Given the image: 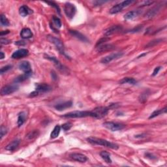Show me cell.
I'll use <instances>...</instances> for the list:
<instances>
[{"label":"cell","instance_id":"cell-35","mask_svg":"<svg viewBox=\"0 0 167 167\" xmlns=\"http://www.w3.org/2000/svg\"><path fill=\"white\" fill-rule=\"evenodd\" d=\"M7 129L4 125H1V129H0V135H1V138H2L4 136L7 134Z\"/></svg>","mask_w":167,"mask_h":167},{"label":"cell","instance_id":"cell-39","mask_svg":"<svg viewBox=\"0 0 167 167\" xmlns=\"http://www.w3.org/2000/svg\"><path fill=\"white\" fill-rule=\"evenodd\" d=\"M0 42H1V44H8L11 43V41L7 39H5V38H1L0 39Z\"/></svg>","mask_w":167,"mask_h":167},{"label":"cell","instance_id":"cell-10","mask_svg":"<svg viewBox=\"0 0 167 167\" xmlns=\"http://www.w3.org/2000/svg\"><path fill=\"white\" fill-rule=\"evenodd\" d=\"M123 55V53L118 52V53H114L110 55H108L107 56L102 58L101 60V63H108L112 62V61L118 59V58H121Z\"/></svg>","mask_w":167,"mask_h":167},{"label":"cell","instance_id":"cell-42","mask_svg":"<svg viewBox=\"0 0 167 167\" xmlns=\"http://www.w3.org/2000/svg\"><path fill=\"white\" fill-rule=\"evenodd\" d=\"M39 93L37 91H33L32 93H30V95H29V97H36V96H37L38 95H39Z\"/></svg>","mask_w":167,"mask_h":167},{"label":"cell","instance_id":"cell-11","mask_svg":"<svg viewBox=\"0 0 167 167\" xmlns=\"http://www.w3.org/2000/svg\"><path fill=\"white\" fill-rule=\"evenodd\" d=\"M18 68L20 69L21 71L24 72V73L32 74V70L31 67V65L29 62L27 61H24L22 62L18 65Z\"/></svg>","mask_w":167,"mask_h":167},{"label":"cell","instance_id":"cell-21","mask_svg":"<svg viewBox=\"0 0 167 167\" xmlns=\"http://www.w3.org/2000/svg\"><path fill=\"white\" fill-rule=\"evenodd\" d=\"M32 13H33L32 10L30 9L27 5H22V7H20V9H19V13H20V15L22 16H23V17L27 16V15H30V14H32Z\"/></svg>","mask_w":167,"mask_h":167},{"label":"cell","instance_id":"cell-13","mask_svg":"<svg viewBox=\"0 0 167 167\" xmlns=\"http://www.w3.org/2000/svg\"><path fill=\"white\" fill-rule=\"evenodd\" d=\"M28 54L29 51L27 49L21 48L14 52L12 54V58H14V59H19V58L26 56V55H28Z\"/></svg>","mask_w":167,"mask_h":167},{"label":"cell","instance_id":"cell-23","mask_svg":"<svg viewBox=\"0 0 167 167\" xmlns=\"http://www.w3.org/2000/svg\"><path fill=\"white\" fill-rule=\"evenodd\" d=\"M20 142V140H19V139L14 140L8 144V145L6 146V147H5V149L8 150V151H11V152L14 151V150H15L16 147L19 146Z\"/></svg>","mask_w":167,"mask_h":167},{"label":"cell","instance_id":"cell-9","mask_svg":"<svg viewBox=\"0 0 167 167\" xmlns=\"http://www.w3.org/2000/svg\"><path fill=\"white\" fill-rule=\"evenodd\" d=\"M18 90V86L16 84L7 85L3 87L1 90V95H8L11 93H13Z\"/></svg>","mask_w":167,"mask_h":167},{"label":"cell","instance_id":"cell-25","mask_svg":"<svg viewBox=\"0 0 167 167\" xmlns=\"http://www.w3.org/2000/svg\"><path fill=\"white\" fill-rule=\"evenodd\" d=\"M100 155L102 157V159H103L107 163H112V160H111L110 158V154L109 153L106 152V151H102L100 153Z\"/></svg>","mask_w":167,"mask_h":167},{"label":"cell","instance_id":"cell-44","mask_svg":"<svg viewBox=\"0 0 167 167\" xmlns=\"http://www.w3.org/2000/svg\"><path fill=\"white\" fill-rule=\"evenodd\" d=\"M8 33H9V30H6V31L1 32V33H0V35H1V36H4L5 35L8 34Z\"/></svg>","mask_w":167,"mask_h":167},{"label":"cell","instance_id":"cell-3","mask_svg":"<svg viewBox=\"0 0 167 167\" xmlns=\"http://www.w3.org/2000/svg\"><path fill=\"white\" fill-rule=\"evenodd\" d=\"M134 2L135 1H131V0H127V1H122L120 4H117L111 8L110 10V13L112 14V15H116V14L120 13L125 7H127Z\"/></svg>","mask_w":167,"mask_h":167},{"label":"cell","instance_id":"cell-7","mask_svg":"<svg viewBox=\"0 0 167 167\" xmlns=\"http://www.w3.org/2000/svg\"><path fill=\"white\" fill-rule=\"evenodd\" d=\"M91 112L93 114V118L101 119L107 115L108 112V108L107 107H99L95 108Z\"/></svg>","mask_w":167,"mask_h":167},{"label":"cell","instance_id":"cell-17","mask_svg":"<svg viewBox=\"0 0 167 167\" xmlns=\"http://www.w3.org/2000/svg\"><path fill=\"white\" fill-rule=\"evenodd\" d=\"M69 33H70L72 36H73L74 37L78 39L80 41L85 42V43L88 42V39H87V37H85V36L82 34L80 32L76 31V30H69Z\"/></svg>","mask_w":167,"mask_h":167},{"label":"cell","instance_id":"cell-4","mask_svg":"<svg viewBox=\"0 0 167 167\" xmlns=\"http://www.w3.org/2000/svg\"><path fill=\"white\" fill-rule=\"evenodd\" d=\"M47 39L48 40L51 42V43L54 44L56 47V48L58 50L61 54L65 55V51H64V45L62 43V41L59 39L54 37L52 35H48L47 36Z\"/></svg>","mask_w":167,"mask_h":167},{"label":"cell","instance_id":"cell-45","mask_svg":"<svg viewBox=\"0 0 167 167\" xmlns=\"http://www.w3.org/2000/svg\"><path fill=\"white\" fill-rule=\"evenodd\" d=\"M0 54H1V56H0V59L1 60H3L4 58H5V54H4V53L3 52H0Z\"/></svg>","mask_w":167,"mask_h":167},{"label":"cell","instance_id":"cell-31","mask_svg":"<svg viewBox=\"0 0 167 167\" xmlns=\"http://www.w3.org/2000/svg\"><path fill=\"white\" fill-rule=\"evenodd\" d=\"M52 21L53 22H54V24L56 27L60 28V27H62V22H61L60 19L58 17H57V16H53Z\"/></svg>","mask_w":167,"mask_h":167},{"label":"cell","instance_id":"cell-30","mask_svg":"<svg viewBox=\"0 0 167 167\" xmlns=\"http://www.w3.org/2000/svg\"><path fill=\"white\" fill-rule=\"evenodd\" d=\"M0 20H1V24L3 25V26H8L10 25L9 20H8L6 16L4 15H1V17H0Z\"/></svg>","mask_w":167,"mask_h":167},{"label":"cell","instance_id":"cell-33","mask_svg":"<svg viewBox=\"0 0 167 167\" xmlns=\"http://www.w3.org/2000/svg\"><path fill=\"white\" fill-rule=\"evenodd\" d=\"M73 126V124L70 122H67V123H64L62 125V129L64 131H67L70 130L71 128Z\"/></svg>","mask_w":167,"mask_h":167},{"label":"cell","instance_id":"cell-1","mask_svg":"<svg viewBox=\"0 0 167 167\" xmlns=\"http://www.w3.org/2000/svg\"><path fill=\"white\" fill-rule=\"evenodd\" d=\"M87 140L89 143L92 144V145L102 146L113 149H118L119 148L118 145H117L116 144L112 143L111 142L102 138H99L97 137H89L87 138Z\"/></svg>","mask_w":167,"mask_h":167},{"label":"cell","instance_id":"cell-37","mask_svg":"<svg viewBox=\"0 0 167 167\" xmlns=\"http://www.w3.org/2000/svg\"><path fill=\"white\" fill-rule=\"evenodd\" d=\"M12 68V65H7L5 67H3L1 69V74H4L5 73V72L8 71L9 70Z\"/></svg>","mask_w":167,"mask_h":167},{"label":"cell","instance_id":"cell-41","mask_svg":"<svg viewBox=\"0 0 167 167\" xmlns=\"http://www.w3.org/2000/svg\"><path fill=\"white\" fill-rule=\"evenodd\" d=\"M15 44L18 46H24L26 44V42H24L23 41H17L15 43Z\"/></svg>","mask_w":167,"mask_h":167},{"label":"cell","instance_id":"cell-38","mask_svg":"<svg viewBox=\"0 0 167 167\" xmlns=\"http://www.w3.org/2000/svg\"><path fill=\"white\" fill-rule=\"evenodd\" d=\"M154 3V1H143L140 3V6L141 7L148 6V5H152Z\"/></svg>","mask_w":167,"mask_h":167},{"label":"cell","instance_id":"cell-12","mask_svg":"<svg viewBox=\"0 0 167 167\" xmlns=\"http://www.w3.org/2000/svg\"><path fill=\"white\" fill-rule=\"evenodd\" d=\"M161 9V5H158L157 6L153 7L152 9L149 10L145 15V18L147 19H150L157 15L159 13V11Z\"/></svg>","mask_w":167,"mask_h":167},{"label":"cell","instance_id":"cell-24","mask_svg":"<svg viewBox=\"0 0 167 167\" xmlns=\"http://www.w3.org/2000/svg\"><path fill=\"white\" fill-rule=\"evenodd\" d=\"M119 83L120 84H129L131 85H136L137 84V81L135 79H133V78H130V77H126L122 79L119 82Z\"/></svg>","mask_w":167,"mask_h":167},{"label":"cell","instance_id":"cell-8","mask_svg":"<svg viewBox=\"0 0 167 167\" xmlns=\"http://www.w3.org/2000/svg\"><path fill=\"white\" fill-rule=\"evenodd\" d=\"M45 58H46V59H48V60L50 61H51V62H52V63H54V65L56 67V68L59 69V70L62 72V73H69L68 72V69L65 67V66H63L62 63H61L59 61H58L56 58H54V57H51V56H49V55H45Z\"/></svg>","mask_w":167,"mask_h":167},{"label":"cell","instance_id":"cell-40","mask_svg":"<svg viewBox=\"0 0 167 167\" xmlns=\"http://www.w3.org/2000/svg\"><path fill=\"white\" fill-rule=\"evenodd\" d=\"M161 67H155V69H154V72H153V74H152V76H155V75H157L159 73V71H160V69H161Z\"/></svg>","mask_w":167,"mask_h":167},{"label":"cell","instance_id":"cell-2","mask_svg":"<svg viewBox=\"0 0 167 167\" xmlns=\"http://www.w3.org/2000/svg\"><path fill=\"white\" fill-rule=\"evenodd\" d=\"M66 118H86V117H93V114L91 111H73L62 116Z\"/></svg>","mask_w":167,"mask_h":167},{"label":"cell","instance_id":"cell-20","mask_svg":"<svg viewBox=\"0 0 167 167\" xmlns=\"http://www.w3.org/2000/svg\"><path fill=\"white\" fill-rule=\"evenodd\" d=\"M115 48V46L111 44H103L97 46V51L99 52H104L107 51H111Z\"/></svg>","mask_w":167,"mask_h":167},{"label":"cell","instance_id":"cell-15","mask_svg":"<svg viewBox=\"0 0 167 167\" xmlns=\"http://www.w3.org/2000/svg\"><path fill=\"white\" fill-rule=\"evenodd\" d=\"M122 27L121 26H113L112 27H109L107 29H106L105 31L104 34L105 36H110L114 33H118L121 32L122 30Z\"/></svg>","mask_w":167,"mask_h":167},{"label":"cell","instance_id":"cell-18","mask_svg":"<svg viewBox=\"0 0 167 167\" xmlns=\"http://www.w3.org/2000/svg\"><path fill=\"white\" fill-rule=\"evenodd\" d=\"M51 87L47 84H36V91H37L39 93L42 92H48V91L51 90Z\"/></svg>","mask_w":167,"mask_h":167},{"label":"cell","instance_id":"cell-43","mask_svg":"<svg viewBox=\"0 0 167 167\" xmlns=\"http://www.w3.org/2000/svg\"><path fill=\"white\" fill-rule=\"evenodd\" d=\"M51 75H52V79L54 80H57L58 79V76H57V74L56 73H55L54 71H52V73H51Z\"/></svg>","mask_w":167,"mask_h":167},{"label":"cell","instance_id":"cell-5","mask_svg":"<svg viewBox=\"0 0 167 167\" xmlns=\"http://www.w3.org/2000/svg\"><path fill=\"white\" fill-rule=\"evenodd\" d=\"M64 13L69 19L73 18L76 13V8L71 3H66L64 7Z\"/></svg>","mask_w":167,"mask_h":167},{"label":"cell","instance_id":"cell-36","mask_svg":"<svg viewBox=\"0 0 167 167\" xmlns=\"http://www.w3.org/2000/svg\"><path fill=\"white\" fill-rule=\"evenodd\" d=\"M108 40H109V39L107 38V37H105V38H102L101 39H100L98 42L97 43V44H96V46H99L100 45H101V44H103L104 43V42H107L108 41Z\"/></svg>","mask_w":167,"mask_h":167},{"label":"cell","instance_id":"cell-29","mask_svg":"<svg viewBox=\"0 0 167 167\" xmlns=\"http://www.w3.org/2000/svg\"><path fill=\"white\" fill-rule=\"evenodd\" d=\"M32 74H26V73H24L23 74L20 75V76H18L17 78H16L15 80V82L16 83H20L25 81V80H26L27 79L29 76H31Z\"/></svg>","mask_w":167,"mask_h":167},{"label":"cell","instance_id":"cell-46","mask_svg":"<svg viewBox=\"0 0 167 167\" xmlns=\"http://www.w3.org/2000/svg\"><path fill=\"white\" fill-rule=\"evenodd\" d=\"M146 55V54H142V55H140V56H138V58H141V57H142V56H144V55Z\"/></svg>","mask_w":167,"mask_h":167},{"label":"cell","instance_id":"cell-28","mask_svg":"<svg viewBox=\"0 0 167 167\" xmlns=\"http://www.w3.org/2000/svg\"><path fill=\"white\" fill-rule=\"evenodd\" d=\"M166 112V107H165L163 109H160V110H155L154 112H153L151 116H149V119H152V118H154L155 117H157L158 116H159L161 114H165Z\"/></svg>","mask_w":167,"mask_h":167},{"label":"cell","instance_id":"cell-34","mask_svg":"<svg viewBox=\"0 0 167 167\" xmlns=\"http://www.w3.org/2000/svg\"><path fill=\"white\" fill-rule=\"evenodd\" d=\"M45 3H46V4H49L50 5H51V7H54L55 9H56L57 13H58V14H59L60 15H61V13H60V7H58V5L56 4H55L54 2H52V1H45Z\"/></svg>","mask_w":167,"mask_h":167},{"label":"cell","instance_id":"cell-22","mask_svg":"<svg viewBox=\"0 0 167 167\" xmlns=\"http://www.w3.org/2000/svg\"><path fill=\"white\" fill-rule=\"evenodd\" d=\"M33 33L32 32V30L29 28H24L22 29V31L20 32V36L22 39H27L32 38L33 37Z\"/></svg>","mask_w":167,"mask_h":167},{"label":"cell","instance_id":"cell-14","mask_svg":"<svg viewBox=\"0 0 167 167\" xmlns=\"http://www.w3.org/2000/svg\"><path fill=\"white\" fill-rule=\"evenodd\" d=\"M141 13L142 11H140V10H135L130 11V12H128L127 13L125 14L124 15V18L126 20H133V19L137 18Z\"/></svg>","mask_w":167,"mask_h":167},{"label":"cell","instance_id":"cell-6","mask_svg":"<svg viewBox=\"0 0 167 167\" xmlns=\"http://www.w3.org/2000/svg\"><path fill=\"white\" fill-rule=\"evenodd\" d=\"M102 125H103V126L105 127L110 131H118L122 130L125 127V125L123 124L116 123V122H113V121L105 122Z\"/></svg>","mask_w":167,"mask_h":167},{"label":"cell","instance_id":"cell-26","mask_svg":"<svg viewBox=\"0 0 167 167\" xmlns=\"http://www.w3.org/2000/svg\"><path fill=\"white\" fill-rule=\"evenodd\" d=\"M26 117L27 116H26V112H22L21 113L19 114L18 117V121H17L18 127H21L22 125L24 124V123L26 119Z\"/></svg>","mask_w":167,"mask_h":167},{"label":"cell","instance_id":"cell-27","mask_svg":"<svg viewBox=\"0 0 167 167\" xmlns=\"http://www.w3.org/2000/svg\"><path fill=\"white\" fill-rule=\"evenodd\" d=\"M60 131H61V127L60 125H55L54 129H53L52 132L51 133V138H57L58 136L60 135Z\"/></svg>","mask_w":167,"mask_h":167},{"label":"cell","instance_id":"cell-16","mask_svg":"<svg viewBox=\"0 0 167 167\" xmlns=\"http://www.w3.org/2000/svg\"><path fill=\"white\" fill-rule=\"evenodd\" d=\"M70 157L73 159L74 161H78L80 163H85L88 161V157L86 155L81 154H78V153H75V154H72L70 155Z\"/></svg>","mask_w":167,"mask_h":167},{"label":"cell","instance_id":"cell-32","mask_svg":"<svg viewBox=\"0 0 167 167\" xmlns=\"http://www.w3.org/2000/svg\"><path fill=\"white\" fill-rule=\"evenodd\" d=\"M39 135V131L37 130H34L32 131L30 133H29L27 135V138L28 139H33L35 138L36 136H37V135Z\"/></svg>","mask_w":167,"mask_h":167},{"label":"cell","instance_id":"cell-19","mask_svg":"<svg viewBox=\"0 0 167 167\" xmlns=\"http://www.w3.org/2000/svg\"><path fill=\"white\" fill-rule=\"evenodd\" d=\"M72 106H73V102H72L71 101H69L62 102V103L58 104L55 106L54 108L57 110L62 111V110L67 109V108H69L71 107Z\"/></svg>","mask_w":167,"mask_h":167}]
</instances>
